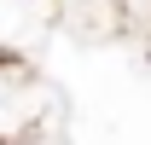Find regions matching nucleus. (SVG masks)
<instances>
[{
	"instance_id": "obj_2",
	"label": "nucleus",
	"mask_w": 151,
	"mask_h": 145,
	"mask_svg": "<svg viewBox=\"0 0 151 145\" xmlns=\"http://www.w3.org/2000/svg\"><path fill=\"white\" fill-rule=\"evenodd\" d=\"M0 58H23V52H6V47H0Z\"/></svg>"
},
{
	"instance_id": "obj_1",
	"label": "nucleus",
	"mask_w": 151,
	"mask_h": 145,
	"mask_svg": "<svg viewBox=\"0 0 151 145\" xmlns=\"http://www.w3.org/2000/svg\"><path fill=\"white\" fill-rule=\"evenodd\" d=\"M41 116H47V87L29 58H0V145L35 139Z\"/></svg>"
}]
</instances>
